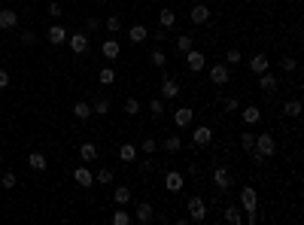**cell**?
I'll return each instance as SVG.
<instances>
[{
	"label": "cell",
	"mask_w": 304,
	"mask_h": 225,
	"mask_svg": "<svg viewBox=\"0 0 304 225\" xmlns=\"http://www.w3.org/2000/svg\"><path fill=\"white\" fill-rule=\"evenodd\" d=\"M274 152H277V140L271 137V134H268V131L256 134V143H253V161H256V164H262V161L271 159Z\"/></svg>",
	"instance_id": "1"
},
{
	"label": "cell",
	"mask_w": 304,
	"mask_h": 225,
	"mask_svg": "<svg viewBox=\"0 0 304 225\" xmlns=\"http://www.w3.org/2000/svg\"><path fill=\"white\" fill-rule=\"evenodd\" d=\"M186 207H189V219H192V222H204L207 219V204H204V198H201V195H192Z\"/></svg>",
	"instance_id": "2"
},
{
	"label": "cell",
	"mask_w": 304,
	"mask_h": 225,
	"mask_svg": "<svg viewBox=\"0 0 304 225\" xmlns=\"http://www.w3.org/2000/svg\"><path fill=\"white\" fill-rule=\"evenodd\" d=\"M186 67H189L192 73H201V70L207 67V55L198 52V49H189V52H186Z\"/></svg>",
	"instance_id": "3"
},
{
	"label": "cell",
	"mask_w": 304,
	"mask_h": 225,
	"mask_svg": "<svg viewBox=\"0 0 304 225\" xmlns=\"http://www.w3.org/2000/svg\"><path fill=\"white\" fill-rule=\"evenodd\" d=\"M183 186H186V177L179 174V171H164V189H167L171 195L183 192Z\"/></svg>",
	"instance_id": "4"
},
{
	"label": "cell",
	"mask_w": 304,
	"mask_h": 225,
	"mask_svg": "<svg viewBox=\"0 0 304 225\" xmlns=\"http://www.w3.org/2000/svg\"><path fill=\"white\" fill-rule=\"evenodd\" d=\"M213 186L219 189V192H228L231 189V174H228V167H213Z\"/></svg>",
	"instance_id": "5"
},
{
	"label": "cell",
	"mask_w": 304,
	"mask_h": 225,
	"mask_svg": "<svg viewBox=\"0 0 304 225\" xmlns=\"http://www.w3.org/2000/svg\"><path fill=\"white\" fill-rule=\"evenodd\" d=\"M228 80H231L228 64H213V67H210V82H213V85H228Z\"/></svg>",
	"instance_id": "6"
},
{
	"label": "cell",
	"mask_w": 304,
	"mask_h": 225,
	"mask_svg": "<svg viewBox=\"0 0 304 225\" xmlns=\"http://www.w3.org/2000/svg\"><path fill=\"white\" fill-rule=\"evenodd\" d=\"M238 201H240V210H258V195H256L253 186H243Z\"/></svg>",
	"instance_id": "7"
},
{
	"label": "cell",
	"mask_w": 304,
	"mask_h": 225,
	"mask_svg": "<svg viewBox=\"0 0 304 225\" xmlns=\"http://www.w3.org/2000/svg\"><path fill=\"white\" fill-rule=\"evenodd\" d=\"M195 122V110L192 107H176V112H174V125L176 128H189Z\"/></svg>",
	"instance_id": "8"
},
{
	"label": "cell",
	"mask_w": 304,
	"mask_h": 225,
	"mask_svg": "<svg viewBox=\"0 0 304 225\" xmlns=\"http://www.w3.org/2000/svg\"><path fill=\"white\" fill-rule=\"evenodd\" d=\"M73 179H76V186H80V189H92V186H95V174L88 171L85 164H82V167H76V171H73Z\"/></svg>",
	"instance_id": "9"
},
{
	"label": "cell",
	"mask_w": 304,
	"mask_h": 225,
	"mask_svg": "<svg viewBox=\"0 0 304 225\" xmlns=\"http://www.w3.org/2000/svg\"><path fill=\"white\" fill-rule=\"evenodd\" d=\"M210 6H204V3H195L192 9H189V18H192L195 21V25H207V21H210Z\"/></svg>",
	"instance_id": "10"
},
{
	"label": "cell",
	"mask_w": 304,
	"mask_h": 225,
	"mask_svg": "<svg viewBox=\"0 0 304 225\" xmlns=\"http://www.w3.org/2000/svg\"><path fill=\"white\" fill-rule=\"evenodd\" d=\"M67 43H70V52H73V55L88 52V33H70V37H67Z\"/></svg>",
	"instance_id": "11"
},
{
	"label": "cell",
	"mask_w": 304,
	"mask_h": 225,
	"mask_svg": "<svg viewBox=\"0 0 304 225\" xmlns=\"http://www.w3.org/2000/svg\"><path fill=\"white\" fill-rule=\"evenodd\" d=\"M100 55H104V58H119L122 55V43L116 40V37H110V40H104V46H100Z\"/></svg>",
	"instance_id": "12"
},
{
	"label": "cell",
	"mask_w": 304,
	"mask_h": 225,
	"mask_svg": "<svg viewBox=\"0 0 304 225\" xmlns=\"http://www.w3.org/2000/svg\"><path fill=\"white\" fill-rule=\"evenodd\" d=\"M192 140H195L198 146H210V143H213V128H210V125H198V128L192 131Z\"/></svg>",
	"instance_id": "13"
},
{
	"label": "cell",
	"mask_w": 304,
	"mask_h": 225,
	"mask_svg": "<svg viewBox=\"0 0 304 225\" xmlns=\"http://www.w3.org/2000/svg\"><path fill=\"white\" fill-rule=\"evenodd\" d=\"M258 88L271 95V92H277V88H280V80H277L274 73H268V70H265V73H258Z\"/></svg>",
	"instance_id": "14"
},
{
	"label": "cell",
	"mask_w": 304,
	"mask_h": 225,
	"mask_svg": "<svg viewBox=\"0 0 304 225\" xmlns=\"http://www.w3.org/2000/svg\"><path fill=\"white\" fill-rule=\"evenodd\" d=\"M46 40L52 43V46H61V43H67V28L64 25H52L46 31Z\"/></svg>",
	"instance_id": "15"
},
{
	"label": "cell",
	"mask_w": 304,
	"mask_h": 225,
	"mask_svg": "<svg viewBox=\"0 0 304 225\" xmlns=\"http://www.w3.org/2000/svg\"><path fill=\"white\" fill-rule=\"evenodd\" d=\"M18 25V13L16 9H0V31H13Z\"/></svg>",
	"instance_id": "16"
},
{
	"label": "cell",
	"mask_w": 304,
	"mask_h": 225,
	"mask_svg": "<svg viewBox=\"0 0 304 225\" xmlns=\"http://www.w3.org/2000/svg\"><path fill=\"white\" fill-rule=\"evenodd\" d=\"M134 219H137L140 225H149V222L155 219V210H152V204H137V210H134Z\"/></svg>",
	"instance_id": "17"
},
{
	"label": "cell",
	"mask_w": 304,
	"mask_h": 225,
	"mask_svg": "<svg viewBox=\"0 0 304 225\" xmlns=\"http://www.w3.org/2000/svg\"><path fill=\"white\" fill-rule=\"evenodd\" d=\"M268 67H271V61H268V55H265V52H258V55H253V58H250V70H253L256 76H258V73H265Z\"/></svg>",
	"instance_id": "18"
},
{
	"label": "cell",
	"mask_w": 304,
	"mask_h": 225,
	"mask_svg": "<svg viewBox=\"0 0 304 225\" xmlns=\"http://www.w3.org/2000/svg\"><path fill=\"white\" fill-rule=\"evenodd\" d=\"M222 216H225V222H228V225H240L243 222V210H240V204H228Z\"/></svg>",
	"instance_id": "19"
},
{
	"label": "cell",
	"mask_w": 304,
	"mask_h": 225,
	"mask_svg": "<svg viewBox=\"0 0 304 225\" xmlns=\"http://www.w3.org/2000/svg\"><path fill=\"white\" fill-rule=\"evenodd\" d=\"M137 146H134V143H122L119 146V161H125V164H131V161H137Z\"/></svg>",
	"instance_id": "20"
},
{
	"label": "cell",
	"mask_w": 304,
	"mask_h": 225,
	"mask_svg": "<svg viewBox=\"0 0 304 225\" xmlns=\"http://www.w3.org/2000/svg\"><path fill=\"white\" fill-rule=\"evenodd\" d=\"M128 40H131V43H146V40H149V28H146V25L128 28Z\"/></svg>",
	"instance_id": "21"
},
{
	"label": "cell",
	"mask_w": 304,
	"mask_h": 225,
	"mask_svg": "<svg viewBox=\"0 0 304 225\" xmlns=\"http://www.w3.org/2000/svg\"><path fill=\"white\" fill-rule=\"evenodd\" d=\"M161 97H164V100H174V97H179V85H176L174 80H167V76L161 80Z\"/></svg>",
	"instance_id": "22"
},
{
	"label": "cell",
	"mask_w": 304,
	"mask_h": 225,
	"mask_svg": "<svg viewBox=\"0 0 304 225\" xmlns=\"http://www.w3.org/2000/svg\"><path fill=\"white\" fill-rule=\"evenodd\" d=\"M128 201H131V189L128 186H116V189H112V204H116V207L128 204Z\"/></svg>",
	"instance_id": "23"
},
{
	"label": "cell",
	"mask_w": 304,
	"mask_h": 225,
	"mask_svg": "<svg viewBox=\"0 0 304 225\" xmlns=\"http://www.w3.org/2000/svg\"><path fill=\"white\" fill-rule=\"evenodd\" d=\"M28 164L33 167V171H46V164H49V159L43 152H28Z\"/></svg>",
	"instance_id": "24"
},
{
	"label": "cell",
	"mask_w": 304,
	"mask_h": 225,
	"mask_svg": "<svg viewBox=\"0 0 304 225\" xmlns=\"http://www.w3.org/2000/svg\"><path fill=\"white\" fill-rule=\"evenodd\" d=\"M240 119L246 122V125H256V122L262 119V110H258V107H243L240 110Z\"/></svg>",
	"instance_id": "25"
},
{
	"label": "cell",
	"mask_w": 304,
	"mask_h": 225,
	"mask_svg": "<svg viewBox=\"0 0 304 225\" xmlns=\"http://www.w3.org/2000/svg\"><path fill=\"white\" fill-rule=\"evenodd\" d=\"M159 25H161L164 31H171V28L176 25V13H174V9H161V13H159Z\"/></svg>",
	"instance_id": "26"
},
{
	"label": "cell",
	"mask_w": 304,
	"mask_h": 225,
	"mask_svg": "<svg viewBox=\"0 0 304 225\" xmlns=\"http://www.w3.org/2000/svg\"><path fill=\"white\" fill-rule=\"evenodd\" d=\"M73 116L76 119H92V104H88V100H76L73 104Z\"/></svg>",
	"instance_id": "27"
},
{
	"label": "cell",
	"mask_w": 304,
	"mask_h": 225,
	"mask_svg": "<svg viewBox=\"0 0 304 225\" xmlns=\"http://www.w3.org/2000/svg\"><path fill=\"white\" fill-rule=\"evenodd\" d=\"M164 152H179L183 149V137H179V134H171V137H164Z\"/></svg>",
	"instance_id": "28"
},
{
	"label": "cell",
	"mask_w": 304,
	"mask_h": 225,
	"mask_svg": "<svg viewBox=\"0 0 304 225\" xmlns=\"http://www.w3.org/2000/svg\"><path fill=\"white\" fill-rule=\"evenodd\" d=\"M80 159H82L85 164L95 161V159H97V146H95V143H82V146H80Z\"/></svg>",
	"instance_id": "29"
},
{
	"label": "cell",
	"mask_w": 304,
	"mask_h": 225,
	"mask_svg": "<svg viewBox=\"0 0 304 225\" xmlns=\"http://www.w3.org/2000/svg\"><path fill=\"white\" fill-rule=\"evenodd\" d=\"M176 49L179 52H189V49H195V37H192V33H179V37H176Z\"/></svg>",
	"instance_id": "30"
},
{
	"label": "cell",
	"mask_w": 304,
	"mask_h": 225,
	"mask_svg": "<svg viewBox=\"0 0 304 225\" xmlns=\"http://www.w3.org/2000/svg\"><path fill=\"white\" fill-rule=\"evenodd\" d=\"M283 116H301V100L298 97H292L283 104Z\"/></svg>",
	"instance_id": "31"
},
{
	"label": "cell",
	"mask_w": 304,
	"mask_h": 225,
	"mask_svg": "<svg viewBox=\"0 0 304 225\" xmlns=\"http://www.w3.org/2000/svg\"><path fill=\"white\" fill-rule=\"evenodd\" d=\"M149 112H152V119H161L164 116V97H152L149 100Z\"/></svg>",
	"instance_id": "32"
},
{
	"label": "cell",
	"mask_w": 304,
	"mask_h": 225,
	"mask_svg": "<svg viewBox=\"0 0 304 225\" xmlns=\"http://www.w3.org/2000/svg\"><path fill=\"white\" fill-rule=\"evenodd\" d=\"M134 216H131V213L128 210H122V207H116V210H112V225H128Z\"/></svg>",
	"instance_id": "33"
},
{
	"label": "cell",
	"mask_w": 304,
	"mask_h": 225,
	"mask_svg": "<svg viewBox=\"0 0 304 225\" xmlns=\"http://www.w3.org/2000/svg\"><path fill=\"white\" fill-rule=\"evenodd\" d=\"M110 183H112V171L110 167H100L95 174V186H110Z\"/></svg>",
	"instance_id": "34"
},
{
	"label": "cell",
	"mask_w": 304,
	"mask_h": 225,
	"mask_svg": "<svg viewBox=\"0 0 304 225\" xmlns=\"http://www.w3.org/2000/svg\"><path fill=\"white\" fill-rule=\"evenodd\" d=\"M149 61H152L155 67H159V70H164V67H167V55H164V49H152Z\"/></svg>",
	"instance_id": "35"
},
{
	"label": "cell",
	"mask_w": 304,
	"mask_h": 225,
	"mask_svg": "<svg viewBox=\"0 0 304 225\" xmlns=\"http://www.w3.org/2000/svg\"><path fill=\"white\" fill-rule=\"evenodd\" d=\"M97 82L100 85H112V82H116V70H112V67H104V70L97 73Z\"/></svg>",
	"instance_id": "36"
},
{
	"label": "cell",
	"mask_w": 304,
	"mask_h": 225,
	"mask_svg": "<svg viewBox=\"0 0 304 225\" xmlns=\"http://www.w3.org/2000/svg\"><path fill=\"white\" fill-rule=\"evenodd\" d=\"M92 112H95V116H107V112H110V100L107 97H97L95 104H92Z\"/></svg>",
	"instance_id": "37"
},
{
	"label": "cell",
	"mask_w": 304,
	"mask_h": 225,
	"mask_svg": "<svg viewBox=\"0 0 304 225\" xmlns=\"http://www.w3.org/2000/svg\"><path fill=\"white\" fill-rule=\"evenodd\" d=\"M240 61H243L240 49H228V52H225V64H228V67H238Z\"/></svg>",
	"instance_id": "38"
},
{
	"label": "cell",
	"mask_w": 304,
	"mask_h": 225,
	"mask_svg": "<svg viewBox=\"0 0 304 225\" xmlns=\"http://www.w3.org/2000/svg\"><path fill=\"white\" fill-rule=\"evenodd\" d=\"M140 149H143V155H152L155 149H159V140H155V137H143V143H140Z\"/></svg>",
	"instance_id": "39"
},
{
	"label": "cell",
	"mask_w": 304,
	"mask_h": 225,
	"mask_svg": "<svg viewBox=\"0 0 304 225\" xmlns=\"http://www.w3.org/2000/svg\"><path fill=\"white\" fill-rule=\"evenodd\" d=\"M104 28H107L110 33H119V31H122V18H119V16H110V18L104 21Z\"/></svg>",
	"instance_id": "40"
},
{
	"label": "cell",
	"mask_w": 304,
	"mask_h": 225,
	"mask_svg": "<svg viewBox=\"0 0 304 225\" xmlns=\"http://www.w3.org/2000/svg\"><path fill=\"white\" fill-rule=\"evenodd\" d=\"M122 110H125L128 116H137V112H140V100H137V97H128V100H125V107H122Z\"/></svg>",
	"instance_id": "41"
},
{
	"label": "cell",
	"mask_w": 304,
	"mask_h": 225,
	"mask_svg": "<svg viewBox=\"0 0 304 225\" xmlns=\"http://www.w3.org/2000/svg\"><path fill=\"white\" fill-rule=\"evenodd\" d=\"M253 143H256V134H253V131H243V134H240V146H243L246 152H253Z\"/></svg>",
	"instance_id": "42"
},
{
	"label": "cell",
	"mask_w": 304,
	"mask_h": 225,
	"mask_svg": "<svg viewBox=\"0 0 304 225\" xmlns=\"http://www.w3.org/2000/svg\"><path fill=\"white\" fill-rule=\"evenodd\" d=\"M0 186H3V189H16V186H18V177H16L13 171H9V174L0 177Z\"/></svg>",
	"instance_id": "43"
},
{
	"label": "cell",
	"mask_w": 304,
	"mask_h": 225,
	"mask_svg": "<svg viewBox=\"0 0 304 225\" xmlns=\"http://www.w3.org/2000/svg\"><path fill=\"white\" fill-rule=\"evenodd\" d=\"M280 67H283V73H292V70H298V61L286 55V58H280Z\"/></svg>",
	"instance_id": "44"
},
{
	"label": "cell",
	"mask_w": 304,
	"mask_h": 225,
	"mask_svg": "<svg viewBox=\"0 0 304 225\" xmlns=\"http://www.w3.org/2000/svg\"><path fill=\"white\" fill-rule=\"evenodd\" d=\"M222 110H225V112H238V110H240L238 97H225V100H222Z\"/></svg>",
	"instance_id": "45"
},
{
	"label": "cell",
	"mask_w": 304,
	"mask_h": 225,
	"mask_svg": "<svg viewBox=\"0 0 304 225\" xmlns=\"http://www.w3.org/2000/svg\"><path fill=\"white\" fill-rule=\"evenodd\" d=\"M49 16H52V18H61V16H64V6L58 3V0H49Z\"/></svg>",
	"instance_id": "46"
},
{
	"label": "cell",
	"mask_w": 304,
	"mask_h": 225,
	"mask_svg": "<svg viewBox=\"0 0 304 225\" xmlns=\"http://www.w3.org/2000/svg\"><path fill=\"white\" fill-rule=\"evenodd\" d=\"M85 28H88V31H92V33H95V31H100V28H104V21H100L97 16H88V21H85Z\"/></svg>",
	"instance_id": "47"
},
{
	"label": "cell",
	"mask_w": 304,
	"mask_h": 225,
	"mask_svg": "<svg viewBox=\"0 0 304 225\" xmlns=\"http://www.w3.org/2000/svg\"><path fill=\"white\" fill-rule=\"evenodd\" d=\"M21 43H25V46L37 43V33H33V31H21Z\"/></svg>",
	"instance_id": "48"
},
{
	"label": "cell",
	"mask_w": 304,
	"mask_h": 225,
	"mask_svg": "<svg viewBox=\"0 0 304 225\" xmlns=\"http://www.w3.org/2000/svg\"><path fill=\"white\" fill-rule=\"evenodd\" d=\"M6 85H9V73L0 70V88H6Z\"/></svg>",
	"instance_id": "49"
},
{
	"label": "cell",
	"mask_w": 304,
	"mask_h": 225,
	"mask_svg": "<svg viewBox=\"0 0 304 225\" xmlns=\"http://www.w3.org/2000/svg\"><path fill=\"white\" fill-rule=\"evenodd\" d=\"M149 33H152V31H149ZM152 40H155V43H164V28H161L159 33H152Z\"/></svg>",
	"instance_id": "50"
},
{
	"label": "cell",
	"mask_w": 304,
	"mask_h": 225,
	"mask_svg": "<svg viewBox=\"0 0 304 225\" xmlns=\"http://www.w3.org/2000/svg\"><path fill=\"white\" fill-rule=\"evenodd\" d=\"M0 164H3V152H0Z\"/></svg>",
	"instance_id": "51"
},
{
	"label": "cell",
	"mask_w": 304,
	"mask_h": 225,
	"mask_svg": "<svg viewBox=\"0 0 304 225\" xmlns=\"http://www.w3.org/2000/svg\"><path fill=\"white\" fill-rule=\"evenodd\" d=\"M97 3H107V0H97Z\"/></svg>",
	"instance_id": "52"
},
{
	"label": "cell",
	"mask_w": 304,
	"mask_h": 225,
	"mask_svg": "<svg viewBox=\"0 0 304 225\" xmlns=\"http://www.w3.org/2000/svg\"><path fill=\"white\" fill-rule=\"evenodd\" d=\"M0 3H3V0H0Z\"/></svg>",
	"instance_id": "53"
}]
</instances>
